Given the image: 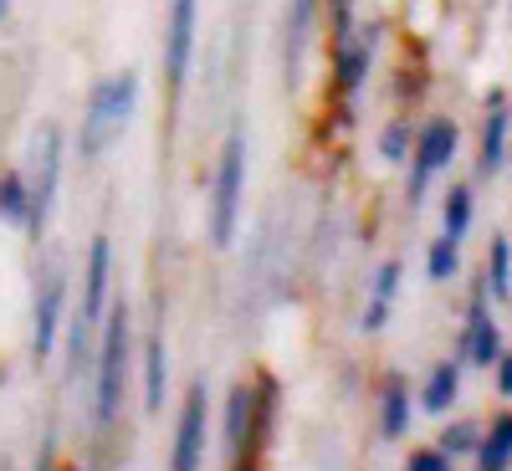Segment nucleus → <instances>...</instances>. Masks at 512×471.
Returning a JSON list of instances; mask_svg holds the SVG:
<instances>
[{
	"label": "nucleus",
	"instance_id": "f257e3e1",
	"mask_svg": "<svg viewBox=\"0 0 512 471\" xmlns=\"http://www.w3.org/2000/svg\"><path fill=\"white\" fill-rule=\"evenodd\" d=\"M134 103H139V77L123 72V77H108L103 88L93 93L88 113H82V154H103L123 128L134 118Z\"/></svg>",
	"mask_w": 512,
	"mask_h": 471
},
{
	"label": "nucleus",
	"instance_id": "f03ea898",
	"mask_svg": "<svg viewBox=\"0 0 512 471\" xmlns=\"http://www.w3.org/2000/svg\"><path fill=\"white\" fill-rule=\"evenodd\" d=\"M241 190H246V139L236 134L221 154V169H216V205H210V241L216 246H231V236H236Z\"/></svg>",
	"mask_w": 512,
	"mask_h": 471
},
{
	"label": "nucleus",
	"instance_id": "7ed1b4c3",
	"mask_svg": "<svg viewBox=\"0 0 512 471\" xmlns=\"http://www.w3.org/2000/svg\"><path fill=\"white\" fill-rule=\"evenodd\" d=\"M123 374H128V308L118 303L103 333V354H98V420L108 425L123 400Z\"/></svg>",
	"mask_w": 512,
	"mask_h": 471
},
{
	"label": "nucleus",
	"instance_id": "20e7f679",
	"mask_svg": "<svg viewBox=\"0 0 512 471\" xmlns=\"http://www.w3.org/2000/svg\"><path fill=\"white\" fill-rule=\"evenodd\" d=\"M57 175H62V134L47 123L36 134V175H31V190H26V221H31V231H41L47 216H52Z\"/></svg>",
	"mask_w": 512,
	"mask_h": 471
},
{
	"label": "nucleus",
	"instance_id": "39448f33",
	"mask_svg": "<svg viewBox=\"0 0 512 471\" xmlns=\"http://www.w3.org/2000/svg\"><path fill=\"white\" fill-rule=\"evenodd\" d=\"M456 154V123L451 118H436V123H425V134H420V149H415V190L410 200H420L425 180L436 175V169H446Z\"/></svg>",
	"mask_w": 512,
	"mask_h": 471
},
{
	"label": "nucleus",
	"instance_id": "423d86ee",
	"mask_svg": "<svg viewBox=\"0 0 512 471\" xmlns=\"http://www.w3.org/2000/svg\"><path fill=\"white\" fill-rule=\"evenodd\" d=\"M190 47H195V0H175V11H169V52H164V67H169L175 88L190 72Z\"/></svg>",
	"mask_w": 512,
	"mask_h": 471
},
{
	"label": "nucleus",
	"instance_id": "0eeeda50",
	"mask_svg": "<svg viewBox=\"0 0 512 471\" xmlns=\"http://www.w3.org/2000/svg\"><path fill=\"white\" fill-rule=\"evenodd\" d=\"M200 451H205V384H195L185 410H180V441H175V466L190 471L200 466Z\"/></svg>",
	"mask_w": 512,
	"mask_h": 471
},
{
	"label": "nucleus",
	"instance_id": "6e6552de",
	"mask_svg": "<svg viewBox=\"0 0 512 471\" xmlns=\"http://www.w3.org/2000/svg\"><path fill=\"white\" fill-rule=\"evenodd\" d=\"M57 318H62V277L52 272L47 287H41V297H36V333H31L36 359L52 354V344H57Z\"/></svg>",
	"mask_w": 512,
	"mask_h": 471
},
{
	"label": "nucleus",
	"instance_id": "1a4fd4ad",
	"mask_svg": "<svg viewBox=\"0 0 512 471\" xmlns=\"http://www.w3.org/2000/svg\"><path fill=\"white\" fill-rule=\"evenodd\" d=\"M108 272H113V246L98 236V241H93V256H88V297H82V323H93V318L103 313Z\"/></svg>",
	"mask_w": 512,
	"mask_h": 471
},
{
	"label": "nucleus",
	"instance_id": "9d476101",
	"mask_svg": "<svg viewBox=\"0 0 512 471\" xmlns=\"http://www.w3.org/2000/svg\"><path fill=\"white\" fill-rule=\"evenodd\" d=\"M251 410H256V395L246 390H231V405H226V446H231V461L246 456V441H251Z\"/></svg>",
	"mask_w": 512,
	"mask_h": 471
},
{
	"label": "nucleus",
	"instance_id": "9b49d317",
	"mask_svg": "<svg viewBox=\"0 0 512 471\" xmlns=\"http://www.w3.org/2000/svg\"><path fill=\"white\" fill-rule=\"evenodd\" d=\"M502 159H507V108L497 98V108L487 118V134H482V169H487V175H497Z\"/></svg>",
	"mask_w": 512,
	"mask_h": 471
},
{
	"label": "nucleus",
	"instance_id": "f8f14e48",
	"mask_svg": "<svg viewBox=\"0 0 512 471\" xmlns=\"http://www.w3.org/2000/svg\"><path fill=\"white\" fill-rule=\"evenodd\" d=\"M497 354H502V333L487 318H472V328H466V359H472V364H492Z\"/></svg>",
	"mask_w": 512,
	"mask_h": 471
},
{
	"label": "nucleus",
	"instance_id": "ddd939ff",
	"mask_svg": "<svg viewBox=\"0 0 512 471\" xmlns=\"http://www.w3.org/2000/svg\"><path fill=\"white\" fill-rule=\"evenodd\" d=\"M477 461H482L487 471H507V466H512V420H497V425H492V436L482 441Z\"/></svg>",
	"mask_w": 512,
	"mask_h": 471
},
{
	"label": "nucleus",
	"instance_id": "4468645a",
	"mask_svg": "<svg viewBox=\"0 0 512 471\" xmlns=\"http://www.w3.org/2000/svg\"><path fill=\"white\" fill-rule=\"evenodd\" d=\"M456 384H461V374H456V364H436V374H431V384H425V410H446L451 400H456Z\"/></svg>",
	"mask_w": 512,
	"mask_h": 471
},
{
	"label": "nucleus",
	"instance_id": "2eb2a0df",
	"mask_svg": "<svg viewBox=\"0 0 512 471\" xmlns=\"http://www.w3.org/2000/svg\"><path fill=\"white\" fill-rule=\"evenodd\" d=\"M164 338H149V395H144V405L149 410H159L164 405Z\"/></svg>",
	"mask_w": 512,
	"mask_h": 471
},
{
	"label": "nucleus",
	"instance_id": "dca6fc26",
	"mask_svg": "<svg viewBox=\"0 0 512 471\" xmlns=\"http://www.w3.org/2000/svg\"><path fill=\"white\" fill-rule=\"evenodd\" d=\"M405 420H410V395L400 384H390V395H384V436H405Z\"/></svg>",
	"mask_w": 512,
	"mask_h": 471
},
{
	"label": "nucleus",
	"instance_id": "f3484780",
	"mask_svg": "<svg viewBox=\"0 0 512 471\" xmlns=\"http://www.w3.org/2000/svg\"><path fill=\"white\" fill-rule=\"evenodd\" d=\"M456 267H461L456 236H441V241L431 246V277H436V282H446V277H456Z\"/></svg>",
	"mask_w": 512,
	"mask_h": 471
},
{
	"label": "nucleus",
	"instance_id": "a211bd4d",
	"mask_svg": "<svg viewBox=\"0 0 512 471\" xmlns=\"http://www.w3.org/2000/svg\"><path fill=\"white\" fill-rule=\"evenodd\" d=\"M466 221H472V195L466 190H451L446 195V236H466Z\"/></svg>",
	"mask_w": 512,
	"mask_h": 471
},
{
	"label": "nucleus",
	"instance_id": "6ab92c4d",
	"mask_svg": "<svg viewBox=\"0 0 512 471\" xmlns=\"http://www.w3.org/2000/svg\"><path fill=\"white\" fill-rule=\"evenodd\" d=\"M0 210H6L11 221H26V180H21V175L0 180Z\"/></svg>",
	"mask_w": 512,
	"mask_h": 471
},
{
	"label": "nucleus",
	"instance_id": "aec40b11",
	"mask_svg": "<svg viewBox=\"0 0 512 471\" xmlns=\"http://www.w3.org/2000/svg\"><path fill=\"white\" fill-rule=\"evenodd\" d=\"M507 262H512V246H507V236H497L492 241V297L497 303H507Z\"/></svg>",
	"mask_w": 512,
	"mask_h": 471
},
{
	"label": "nucleus",
	"instance_id": "412c9836",
	"mask_svg": "<svg viewBox=\"0 0 512 471\" xmlns=\"http://www.w3.org/2000/svg\"><path fill=\"white\" fill-rule=\"evenodd\" d=\"M308 21H313V0H297V11H292V62H297V52H303Z\"/></svg>",
	"mask_w": 512,
	"mask_h": 471
},
{
	"label": "nucleus",
	"instance_id": "4be33fe9",
	"mask_svg": "<svg viewBox=\"0 0 512 471\" xmlns=\"http://www.w3.org/2000/svg\"><path fill=\"white\" fill-rule=\"evenodd\" d=\"M364 62H369V52H344V88H359V82H364Z\"/></svg>",
	"mask_w": 512,
	"mask_h": 471
},
{
	"label": "nucleus",
	"instance_id": "5701e85b",
	"mask_svg": "<svg viewBox=\"0 0 512 471\" xmlns=\"http://www.w3.org/2000/svg\"><path fill=\"white\" fill-rule=\"evenodd\" d=\"M384 159H405V123H395L390 134H384Z\"/></svg>",
	"mask_w": 512,
	"mask_h": 471
},
{
	"label": "nucleus",
	"instance_id": "b1692460",
	"mask_svg": "<svg viewBox=\"0 0 512 471\" xmlns=\"http://www.w3.org/2000/svg\"><path fill=\"white\" fill-rule=\"evenodd\" d=\"M466 446H477V431L472 425H456V431L446 436V451H466Z\"/></svg>",
	"mask_w": 512,
	"mask_h": 471
},
{
	"label": "nucleus",
	"instance_id": "393cba45",
	"mask_svg": "<svg viewBox=\"0 0 512 471\" xmlns=\"http://www.w3.org/2000/svg\"><path fill=\"white\" fill-rule=\"evenodd\" d=\"M410 466H420V471H441L446 456H441V451H420V456H410Z\"/></svg>",
	"mask_w": 512,
	"mask_h": 471
},
{
	"label": "nucleus",
	"instance_id": "a878e982",
	"mask_svg": "<svg viewBox=\"0 0 512 471\" xmlns=\"http://www.w3.org/2000/svg\"><path fill=\"white\" fill-rule=\"evenodd\" d=\"M497 390H502V395H512V364H507L502 354H497Z\"/></svg>",
	"mask_w": 512,
	"mask_h": 471
},
{
	"label": "nucleus",
	"instance_id": "bb28decb",
	"mask_svg": "<svg viewBox=\"0 0 512 471\" xmlns=\"http://www.w3.org/2000/svg\"><path fill=\"white\" fill-rule=\"evenodd\" d=\"M395 282H400V267H384V272H379V297H390Z\"/></svg>",
	"mask_w": 512,
	"mask_h": 471
},
{
	"label": "nucleus",
	"instance_id": "cd10ccee",
	"mask_svg": "<svg viewBox=\"0 0 512 471\" xmlns=\"http://www.w3.org/2000/svg\"><path fill=\"white\" fill-rule=\"evenodd\" d=\"M0 16H6V0H0Z\"/></svg>",
	"mask_w": 512,
	"mask_h": 471
}]
</instances>
